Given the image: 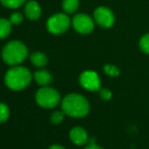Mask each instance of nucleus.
<instances>
[{
	"label": "nucleus",
	"instance_id": "nucleus-2",
	"mask_svg": "<svg viewBox=\"0 0 149 149\" xmlns=\"http://www.w3.org/2000/svg\"><path fill=\"white\" fill-rule=\"evenodd\" d=\"M31 74L28 68L22 66H14L6 72L4 82L8 88L12 90H22L31 83Z\"/></svg>",
	"mask_w": 149,
	"mask_h": 149
},
{
	"label": "nucleus",
	"instance_id": "nucleus-13",
	"mask_svg": "<svg viewBox=\"0 0 149 149\" xmlns=\"http://www.w3.org/2000/svg\"><path fill=\"white\" fill-rule=\"evenodd\" d=\"M12 24L6 18H0V40L5 39L11 33Z\"/></svg>",
	"mask_w": 149,
	"mask_h": 149
},
{
	"label": "nucleus",
	"instance_id": "nucleus-7",
	"mask_svg": "<svg viewBox=\"0 0 149 149\" xmlns=\"http://www.w3.org/2000/svg\"><path fill=\"white\" fill-rule=\"evenodd\" d=\"M73 29L81 35H88L94 30V22L89 15L84 13H79L72 19Z\"/></svg>",
	"mask_w": 149,
	"mask_h": 149
},
{
	"label": "nucleus",
	"instance_id": "nucleus-16",
	"mask_svg": "<svg viewBox=\"0 0 149 149\" xmlns=\"http://www.w3.org/2000/svg\"><path fill=\"white\" fill-rule=\"evenodd\" d=\"M139 47L143 53L149 55V33H145L139 41Z\"/></svg>",
	"mask_w": 149,
	"mask_h": 149
},
{
	"label": "nucleus",
	"instance_id": "nucleus-11",
	"mask_svg": "<svg viewBox=\"0 0 149 149\" xmlns=\"http://www.w3.org/2000/svg\"><path fill=\"white\" fill-rule=\"evenodd\" d=\"M35 80L40 85H48L52 81V75L47 70H39L35 73Z\"/></svg>",
	"mask_w": 149,
	"mask_h": 149
},
{
	"label": "nucleus",
	"instance_id": "nucleus-23",
	"mask_svg": "<svg viewBox=\"0 0 149 149\" xmlns=\"http://www.w3.org/2000/svg\"><path fill=\"white\" fill-rule=\"evenodd\" d=\"M49 149H65V148L63 147V146H60V145H52Z\"/></svg>",
	"mask_w": 149,
	"mask_h": 149
},
{
	"label": "nucleus",
	"instance_id": "nucleus-1",
	"mask_svg": "<svg viewBox=\"0 0 149 149\" xmlns=\"http://www.w3.org/2000/svg\"><path fill=\"white\" fill-rule=\"evenodd\" d=\"M62 111L67 116L82 118L89 113V102L84 96L78 93H70L62 100Z\"/></svg>",
	"mask_w": 149,
	"mask_h": 149
},
{
	"label": "nucleus",
	"instance_id": "nucleus-22",
	"mask_svg": "<svg viewBox=\"0 0 149 149\" xmlns=\"http://www.w3.org/2000/svg\"><path fill=\"white\" fill-rule=\"evenodd\" d=\"M85 149H102L100 146H98V145H96V144H94V143H91V144H89L87 147H85Z\"/></svg>",
	"mask_w": 149,
	"mask_h": 149
},
{
	"label": "nucleus",
	"instance_id": "nucleus-8",
	"mask_svg": "<svg viewBox=\"0 0 149 149\" xmlns=\"http://www.w3.org/2000/svg\"><path fill=\"white\" fill-rule=\"evenodd\" d=\"M79 82L83 88L89 91H96L100 89V79L97 73L91 70H87L81 73Z\"/></svg>",
	"mask_w": 149,
	"mask_h": 149
},
{
	"label": "nucleus",
	"instance_id": "nucleus-6",
	"mask_svg": "<svg viewBox=\"0 0 149 149\" xmlns=\"http://www.w3.org/2000/svg\"><path fill=\"white\" fill-rule=\"evenodd\" d=\"M93 18L94 22L104 29L112 28L116 20L114 12L106 6H100L96 8L93 12Z\"/></svg>",
	"mask_w": 149,
	"mask_h": 149
},
{
	"label": "nucleus",
	"instance_id": "nucleus-19",
	"mask_svg": "<svg viewBox=\"0 0 149 149\" xmlns=\"http://www.w3.org/2000/svg\"><path fill=\"white\" fill-rule=\"evenodd\" d=\"M65 113L63 111H58V112H55L52 114L51 116V122L53 124H60L63 122L64 120V117H65Z\"/></svg>",
	"mask_w": 149,
	"mask_h": 149
},
{
	"label": "nucleus",
	"instance_id": "nucleus-20",
	"mask_svg": "<svg viewBox=\"0 0 149 149\" xmlns=\"http://www.w3.org/2000/svg\"><path fill=\"white\" fill-rule=\"evenodd\" d=\"M9 20L12 24V26H17V24H22V20H24V17H22V14L20 12H13L10 15Z\"/></svg>",
	"mask_w": 149,
	"mask_h": 149
},
{
	"label": "nucleus",
	"instance_id": "nucleus-12",
	"mask_svg": "<svg viewBox=\"0 0 149 149\" xmlns=\"http://www.w3.org/2000/svg\"><path fill=\"white\" fill-rule=\"evenodd\" d=\"M31 61L36 67H44L48 63V58L44 53L35 52V53L31 54Z\"/></svg>",
	"mask_w": 149,
	"mask_h": 149
},
{
	"label": "nucleus",
	"instance_id": "nucleus-3",
	"mask_svg": "<svg viewBox=\"0 0 149 149\" xmlns=\"http://www.w3.org/2000/svg\"><path fill=\"white\" fill-rule=\"evenodd\" d=\"M28 57V48L19 41H11L4 46L2 59L8 65L15 66L24 62Z\"/></svg>",
	"mask_w": 149,
	"mask_h": 149
},
{
	"label": "nucleus",
	"instance_id": "nucleus-18",
	"mask_svg": "<svg viewBox=\"0 0 149 149\" xmlns=\"http://www.w3.org/2000/svg\"><path fill=\"white\" fill-rule=\"evenodd\" d=\"M9 108L3 102H0V124L7 121L8 118H9Z\"/></svg>",
	"mask_w": 149,
	"mask_h": 149
},
{
	"label": "nucleus",
	"instance_id": "nucleus-14",
	"mask_svg": "<svg viewBox=\"0 0 149 149\" xmlns=\"http://www.w3.org/2000/svg\"><path fill=\"white\" fill-rule=\"evenodd\" d=\"M62 7L66 13H73L79 7V0H63Z\"/></svg>",
	"mask_w": 149,
	"mask_h": 149
},
{
	"label": "nucleus",
	"instance_id": "nucleus-4",
	"mask_svg": "<svg viewBox=\"0 0 149 149\" xmlns=\"http://www.w3.org/2000/svg\"><path fill=\"white\" fill-rule=\"evenodd\" d=\"M60 93L51 87H42L36 93V102L45 109H53L60 102Z\"/></svg>",
	"mask_w": 149,
	"mask_h": 149
},
{
	"label": "nucleus",
	"instance_id": "nucleus-21",
	"mask_svg": "<svg viewBox=\"0 0 149 149\" xmlns=\"http://www.w3.org/2000/svg\"><path fill=\"white\" fill-rule=\"evenodd\" d=\"M100 96L104 100H110L113 96V93L110 89L108 88H100Z\"/></svg>",
	"mask_w": 149,
	"mask_h": 149
},
{
	"label": "nucleus",
	"instance_id": "nucleus-17",
	"mask_svg": "<svg viewBox=\"0 0 149 149\" xmlns=\"http://www.w3.org/2000/svg\"><path fill=\"white\" fill-rule=\"evenodd\" d=\"M104 71L107 75L112 76V77L119 76V74H120V70H119L118 67L115 66V65H112V64H106L104 65Z\"/></svg>",
	"mask_w": 149,
	"mask_h": 149
},
{
	"label": "nucleus",
	"instance_id": "nucleus-5",
	"mask_svg": "<svg viewBox=\"0 0 149 149\" xmlns=\"http://www.w3.org/2000/svg\"><path fill=\"white\" fill-rule=\"evenodd\" d=\"M70 18L64 13H56L47 22V29L53 35H61L70 26Z\"/></svg>",
	"mask_w": 149,
	"mask_h": 149
},
{
	"label": "nucleus",
	"instance_id": "nucleus-15",
	"mask_svg": "<svg viewBox=\"0 0 149 149\" xmlns=\"http://www.w3.org/2000/svg\"><path fill=\"white\" fill-rule=\"evenodd\" d=\"M26 0H0L2 5L10 9H16L20 7L22 4L26 3Z\"/></svg>",
	"mask_w": 149,
	"mask_h": 149
},
{
	"label": "nucleus",
	"instance_id": "nucleus-9",
	"mask_svg": "<svg viewBox=\"0 0 149 149\" xmlns=\"http://www.w3.org/2000/svg\"><path fill=\"white\" fill-rule=\"evenodd\" d=\"M69 137H70V140L75 145H78V146L84 145L88 141L87 132L81 127L73 128L70 131V133H69Z\"/></svg>",
	"mask_w": 149,
	"mask_h": 149
},
{
	"label": "nucleus",
	"instance_id": "nucleus-10",
	"mask_svg": "<svg viewBox=\"0 0 149 149\" xmlns=\"http://www.w3.org/2000/svg\"><path fill=\"white\" fill-rule=\"evenodd\" d=\"M24 13L26 16L31 20H36L41 16L42 9L41 6L39 5L37 1L35 0H30L28 1V3L26 4V7H24Z\"/></svg>",
	"mask_w": 149,
	"mask_h": 149
}]
</instances>
